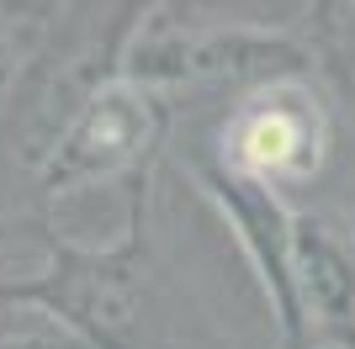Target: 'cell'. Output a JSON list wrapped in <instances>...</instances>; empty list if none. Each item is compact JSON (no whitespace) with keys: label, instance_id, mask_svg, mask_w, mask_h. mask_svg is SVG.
I'll use <instances>...</instances> for the list:
<instances>
[{"label":"cell","instance_id":"7a4b0ae2","mask_svg":"<svg viewBox=\"0 0 355 349\" xmlns=\"http://www.w3.org/2000/svg\"><path fill=\"white\" fill-rule=\"evenodd\" d=\"M180 148H196L218 170L276 190L286 206H308L329 202V180H340L345 138L334 96L313 69L212 106L196 122V138Z\"/></svg>","mask_w":355,"mask_h":349},{"label":"cell","instance_id":"6da1fadb","mask_svg":"<svg viewBox=\"0 0 355 349\" xmlns=\"http://www.w3.org/2000/svg\"><path fill=\"white\" fill-rule=\"evenodd\" d=\"M159 190L164 170L122 190V228L106 244H80L43 222L37 270L0 276V302L43 307L85 349H228L223 318L164 254Z\"/></svg>","mask_w":355,"mask_h":349},{"label":"cell","instance_id":"8992f818","mask_svg":"<svg viewBox=\"0 0 355 349\" xmlns=\"http://www.w3.org/2000/svg\"><path fill=\"white\" fill-rule=\"evenodd\" d=\"M0 349H85V344L59 318H48L43 307L0 302Z\"/></svg>","mask_w":355,"mask_h":349},{"label":"cell","instance_id":"5b68a950","mask_svg":"<svg viewBox=\"0 0 355 349\" xmlns=\"http://www.w3.org/2000/svg\"><path fill=\"white\" fill-rule=\"evenodd\" d=\"M302 32L313 43L318 58V80L334 96V111H340V174H350V196L340 206L355 212V6H302Z\"/></svg>","mask_w":355,"mask_h":349},{"label":"cell","instance_id":"277c9868","mask_svg":"<svg viewBox=\"0 0 355 349\" xmlns=\"http://www.w3.org/2000/svg\"><path fill=\"white\" fill-rule=\"evenodd\" d=\"M292 302L302 349H355V212L292 206Z\"/></svg>","mask_w":355,"mask_h":349},{"label":"cell","instance_id":"3957f363","mask_svg":"<svg viewBox=\"0 0 355 349\" xmlns=\"http://www.w3.org/2000/svg\"><path fill=\"white\" fill-rule=\"evenodd\" d=\"M180 111L159 90L138 85L128 74L106 80L64 127L59 148L48 154L37 180V212L53 222V212L96 190H128L144 174H159L175 143Z\"/></svg>","mask_w":355,"mask_h":349}]
</instances>
